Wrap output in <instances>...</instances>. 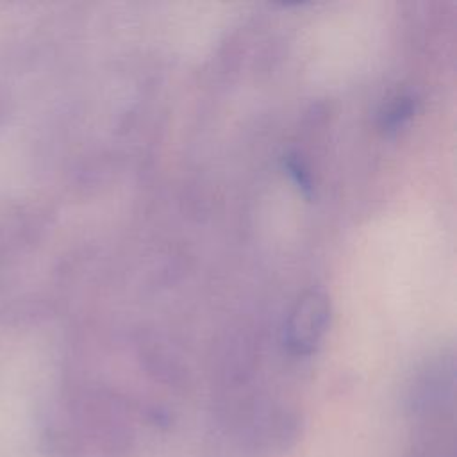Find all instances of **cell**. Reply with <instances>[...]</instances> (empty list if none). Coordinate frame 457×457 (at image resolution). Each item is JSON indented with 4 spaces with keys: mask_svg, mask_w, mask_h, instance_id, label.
<instances>
[{
    "mask_svg": "<svg viewBox=\"0 0 457 457\" xmlns=\"http://www.w3.org/2000/svg\"><path fill=\"white\" fill-rule=\"evenodd\" d=\"M328 323V302L318 291L305 293L286 323V345L295 355H309L320 345Z\"/></svg>",
    "mask_w": 457,
    "mask_h": 457,
    "instance_id": "cell-1",
    "label": "cell"
},
{
    "mask_svg": "<svg viewBox=\"0 0 457 457\" xmlns=\"http://www.w3.org/2000/svg\"><path fill=\"white\" fill-rule=\"evenodd\" d=\"M409 443L402 457H455L453 411L411 416Z\"/></svg>",
    "mask_w": 457,
    "mask_h": 457,
    "instance_id": "cell-2",
    "label": "cell"
}]
</instances>
